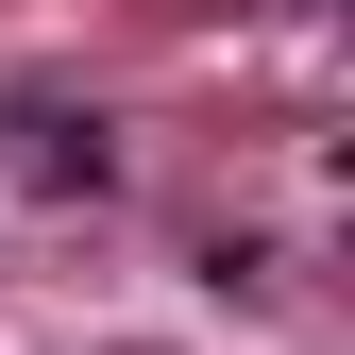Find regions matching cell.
<instances>
[{
    "mask_svg": "<svg viewBox=\"0 0 355 355\" xmlns=\"http://www.w3.org/2000/svg\"><path fill=\"white\" fill-rule=\"evenodd\" d=\"M17 169H34V187H119V136H102V119H85V102H17Z\"/></svg>",
    "mask_w": 355,
    "mask_h": 355,
    "instance_id": "1",
    "label": "cell"
}]
</instances>
